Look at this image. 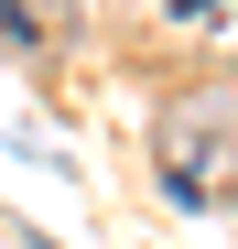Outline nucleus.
I'll list each match as a JSON object with an SVG mask.
<instances>
[{"mask_svg": "<svg viewBox=\"0 0 238 249\" xmlns=\"http://www.w3.org/2000/svg\"><path fill=\"white\" fill-rule=\"evenodd\" d=\"M44 11L54 0H0V33H44Z\"/></svg>", "mask_w": 238, "mask_h": 249, "instance_id": "nucleus-1", "label": "nucleus"}, {"mask_svg": "<svg viewBox=\"0 0 238 249\" xmlns=\"http://www.w3.org/2000/svg\"><path fill=\"white\" fill-rule=\"evenodd\" d=\"M173 11H217V0H173Z\"/></svg>", "mask_w": 238, "mask_h": 249, "instance_id": "nucleus-2", "label": "nucleus"}]
</instances>
